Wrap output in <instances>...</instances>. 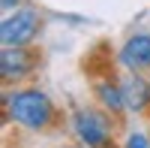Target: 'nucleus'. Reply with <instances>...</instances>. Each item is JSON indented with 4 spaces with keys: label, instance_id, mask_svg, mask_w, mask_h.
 Returning <instances> with one entry per match:
<instances>
[{
    "label": "nucleus",
    "instance_id": "9",
    "mask_svg": "<svg viewBox=\"0 0 150 148\" xmlns=\"http://www.w3.org/2000/svg\"><path fill=\"white\" fill-rule=\"evenodd\" d=\"M27 0H0V12L3 15H9V12H15V9H21Z\"/></svg>",
    "mask_w": 150,
    "mask_h": 148
},
{
    "label": "nucleus",
    "instance_id": "1",
    "mask_svg": "<svg viewBox=\"0 0 150 148\" xmlns=\"http://www.w3.org/2000/svg\"><path fill=\"white\" fill-rule=\"evenodd\" d=\"M3 124L15 127L27 136H51L60 127H66V112L57 100L39 85H15L3 88Z\"/></svg>",
    "mask_w": 150,
    "mask_h": 148
},
{
    "label": "nucleus",
    "instance_id": "5",
    "mask_svg": "<svg viewBox=\"0 0 150 148\" xmlns=\"http://www.w3.org/2000/svg\"><path fill=\"white\" fill-rule=\"evenodd\" d=\"M114 64L120 73H141L150 76V30L135 27L114 48Z\"/></svg>",
    "mask_w": 150,
    "mask_h": 148
},
{
    "label": "nucleus",
    "instance_id": "10",
    "mask_svg": "<svg viewBox=\"0 0 150 148\" xmlns=\"http://www.w3.org/2000/svg\"><path fill=\"white\" fill-rule=\"evenodd\" d=\"M54 148H84L81 142H75V139H66V142H57Z\"/></svg>",
    "mask_w": 150,
    "mask_h": 148
},
{
    "label": "nucleus",
    "instance_id": "6",
    "mask_svg": "<svg viewBox=\"0 0 150 148\" xmlns=\"http://www.w3.org/2000/svg\"><path fill=\"white\" fill-rule=\"evenodd\" d=\"M90 103H96L99 109L111 112L114 118H126V103H123V88H120V70L108 67L90 73Z\"/></svg>",
    "mask_w": 150,
    "mask_h": 148
},
{
    "label": "nucleus",
    "instance_id": "4",
    "mask_svg": "<svg viewBox=\"0 0 150 148\" xmlns=\"http://www.w3.org/2000/svg\"><path fill=\"white\" fill-rule=\"evenodd\" d=\"M42 48L39 45H24V48H9L0 45V79L3 88H15V85H30L36 73L42 70Z\"/></svg>",
    "mask_w": 150,
    "mask_h": 148
},
{
    "label": "nucleus",
    "instance_id": "3",
    "mask_svg": "<svg viewBox=\"0 0 150 148\" xmlns=\"http://www.w3.org/2000/svg\"><path fill=\"white\" fill-rule=\"evenodd\" d=\"M45 30V12L36 3H24L21 9L3 15L0 21V45L9 48H24V45H39Z\"/></svg>",
    "mask_w": 150,
    "mask_h": 148
},
{
    "label": "nucleus",
    "instance_id": "2",
    "mask_svg": "<svg viewBox=\"0 0 150 148\" xmlns=\"http://www.w3.org/2000/svg\"><path fill=\"white\" fill-rule=\"evenodd\" d=\"M66 133L84 148H117L123 121L96 103H75L66 109Z\"/></svg>",
    "mask_w": 150,
    "mask_h": 148
},
{
    "label": "nucleus",
    "instance_id": "8",
    "mask_svg": "<svg viewBox=\"0 0 150 148\" xmlns=\"http://www.w3.org/2000/svg\"><path fill=\"white\" fill-rule=\"evenodd\" d=\"M117 148H150V130L147 127H123Z\"/></svg>",
    "mask_w": 150,
    "mask_h": 148
},
{
    "label": "nucleus",
    "instance_id": "11",
    "mask_svg": "<svg viewBox=\"0 0 150 148\" xmlns=\"http://www.w3.org/2000/svg\"><path fill=\"white\" fill-rule=\"evenodd\" d=\"M147 124H150V115H147Z\"/></svg>",
    "mask_w": 150,
    "mask_h": 148
},
{
    "label": "nucleus",
    "instance_id": "7",
    "mask_svg": "<svg viewBox=\"0 0 150 148\" xmlns=\"http://www.w3.org/2000/svg\"><path fill=\"white\" fill-rule=\"evenodd\" d=\"M123 103H126V118H144L150 115V76L141 73H120Z\"/></svg>",
    "mask_w": 150,
    "mask_h": 148
}]
</instances>
